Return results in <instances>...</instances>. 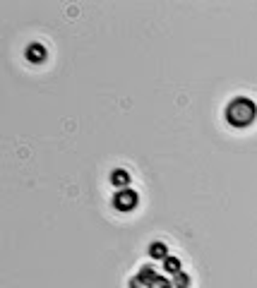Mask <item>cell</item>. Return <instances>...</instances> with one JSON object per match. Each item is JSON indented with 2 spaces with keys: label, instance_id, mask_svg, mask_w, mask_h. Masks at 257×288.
<instances>
[{
  "label": "cell",
  "instance_id": "6da1fadb",
  "mask_svg": "<svg viewBox=\"0 0 257 288\" xmlns=\"http://www.w3.org/2000/svg\"><path fill=\"white\" fill-rule=\"evenodd\" d=\"M257 118V103L248 96H238L226 106V120L233 127H248Z\"/></svg>",
  "mask_w": 257,
  "mask_h": 288
},
{
  "label": "cell",
  "instance_id": "7a4b0ae2",
  "mask_svg": "<svg viewBox=\"0 0 257 288\" xmlns=\"http://www.w3.org/2000/svg\"><path fill=\"white\" fill-rule=\"evenodd\" d=\"M139 202V195L135 190H130V187H123L120 192H116L113 197V207L118 209V212H132Z\"/></svg>",
  "mask_w": 257,
  "mask_h": 288
},
{
  "label": "cell",
  "instance_id": "3957f363",
  "mask_svg": "<svg viewBox=\"0 0 257 288\" xmlns=\"http://www.w3.org/2000/svg\"><path fill=\"white\" fill-rule=\"evenodd\" d=\"M24 55H26L29 63H34V65H36V63H43V60L48 58V51H46V46H43V43L34 41V43H29V46H26Z\"/></svg>",
  "mask_w": 257,
  "mask_h": 288
},
{
  "label": "cell",
  "instance_id": "277c9868",
  "mask_svg": "<svg viewBox=\"0 0 257 288\" xmlns=\"http://www.w3.org/2000/svg\"><path fill=\"white\" fill-rule=\"evenodd\" d=\"M147 252H149V257H152V260H166V257H168V245H166V243H161V240H154V243L149 245V250H147Z\"/></svg>",
  "mask_w": 257,
  "mask_h": 288
},
{
  "label": "cell",
  "instance_id": "5b68a950",
  "mask_svg": "<svg viewBox=\"0 0 257 288\" xmlns=\"http://www.w3.org/2000/svg\"><path fill=\"white\" fill-rule=\"evenodd\" d=\"M156 276H159V274H156V269H154V267H149V264H145V267H139L137 279L142 281V283H145L147 288H149V286H152V283H154V281H156Z\"/></svg>",
  "mask_w": 257,
  "mask_h": 288
},
{
  "label": "cell",
  "instance_id": "8992f818",
  "mask_svg": "<svg viewBox=\"0 0 257 288\" xmlns=\"http://www.w3.org/2000/svg\"><path fill=\"white\" fill-rule=\"evenodd\" d=\"M111 183L116 187H120V190H123V187H128L130 185V173L125 168H116L111 173Z\"/></svg>",
  "mask_w": 257,
  "mask_h": 288
},
{
  "label": "cell",
  "instance_id": "52a82bcc",
  "mask_svg": "<svg viewBox=\"0 0 257 288\" xmlns=\"http://www.w3.org/2000/svg\"><path fill=\"white\" fill-rule=\"evenodd\" d=\"M180 267H183V264H180L178 257H171V254H168V257L163 260V271H166V274H171V276H176V274L183 271Z\"/></svg>",
  "mask_w": 257,
  "mask_h": 288
},
{
  "label": "cell",
  "instance_id": "ba28073f",
  "mask_svg": "<svg viewBox=\"0 0 257 288\" xmlns=\"http://www.w3.org/2000/svg\"><path fill=\"white\" fill-rule=\"evenodd\" d=\"M173 288H190V276L185 271H180L173 276Z\"/></svg>",
  "mask_w": 257,
  "mask_h": 288
},
{
  "label": "cell",
  "instance_id": "9c48e42d",
  "mask_svg": "<svg viewBox=\"0 0 257 288\" xmlns=\"http://www.w3.org/2000/svg\"><path fill=\"white\" fill-rule=\"evenodd\" d=\"M149 288H173V283L166 279V276H156V281Z\"/></svg>",
  "mask_w": 257,
  "mask_h": 288
},
{
  "label": "cell",
  "instance_id": "30bf717a",
  "mask_svg": "<svg viewBox=\"0 0 257 288\" xmlns=\"http://www.w3.org/2000/svg\"><path fill=\"white\" fill-rule=\"evenodd\" d=\"M142 286H145V283H142L139 279H130L128 281V288H142Z\"/></svg>",
  "mask_w": 257,
  "mask_h": 288
}]
</instances>
